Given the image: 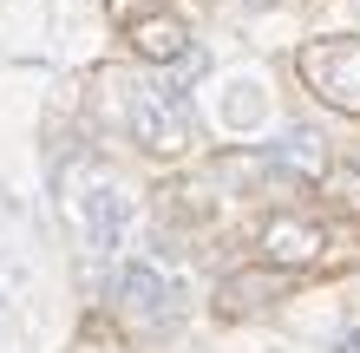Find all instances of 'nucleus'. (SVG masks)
<instances>
[{
	"mask_svg": "<svg viewBox=\"0 0 360 353\" xmlns=\"http://www.w3.org/2000/svg\"><path fill=\"white\" fill-rule=\"evenodd\" d=\"M124 124H131V138L151 157H184L190 151V112L171 105L158 86H131L124 92Z\"/></svg>",
	"mask_w": 360,
	"mask_h": 353,
	"instance_id": "f03ea898",
	"label": "nucleus"
},
{
	"mask_svg": "<svg viewBox=\"0 0 360 353\" xmlns=\"http://www.w3.org/2000/svg\"><path fill=\"white\" fill-rule=\"evenodd\" d=\"M112 301H118V314H124V321H138V327H171V321H177L184 288L164 275L158 262L131 255V262H118V268H112Z\"/></svg>",
	"mask_w": 360,
	"mask_h": 353,
	"instance_id": "f257e3e1",
	"label": "nucleus"
},
{
	"mask_svg": "<svg viewBox=\"0 0 360 353\" xmlns=\"http://www.w3.org/2000/svg\"><path fill=\"white\" fill-rule=\"evenodd\" d=\"M321 248H328V236H321V222H308V216H275L262 229V262L288 268V275L295 268H314Z\"/></svg>",
	"mask_w": 360,
	"mask_h": 353,
	"instance_id": "423d86ee",
	"label": "nucleus"
},
{
	"mask_svg": "<svg viewBox=\"0 0 360 353\" xmlns=\"http://www.w3.org/2000/svg\"><path fill=\"white\" fill-rule=\"evenodd\" d=\"M131 46H138V59H151V66H177L190 53V27L177 13H151V20L131 27Z\"/></svg>",
	"mask_w": 360,
	"mask_h": 353,
	"instance_id": "6e6552de",
	"label": "nucleus"
},
{
	"mask_svg": "<svg viewBox=\"0 0 360 353\" xmlns=\"http://www.w3.org/2000/svg\"><path fill=\"white\" fill-rule=\"evenodd\" d=\"M302 79L328 105L360 112V39H314V46H302Z\"/></svg>",
	"mask_w": 360,
	"mask_h": 353,
	"instance_id": "7ed1b4c3",
	"label": "nucleus"
},
{
	"mask_svg": "<svg viewBox=\"0 0 360 353\" xmlns=\"http://www.w3.org/2000/svg\"><path fill=\"white\" fill-rule=\"evenodd\" d=\"M262 164L275 177H295V183H328L334 177V144L314 131V124H288V131L262 151Z\"/></svg>",
	"mask_w": 360,
	"mask_h": 353,
	"instance_id": "39448f33",
	"label": "nucleus"
},
{
	"mask_svg": "<svg viewBox=\"0 0 360 353\" xmlns=\"http://www.w3.org/2000/svg\"><path fill=\"white\" fill-rule=\"evenodd\" d=\"M288 268H275V262H262V268H243V275H229L223 288H217V307L223 314H262V307H275L288 295Z\"/></svg>",
	"mask_w": 360,
	"mask_h": 353,
	"instance_id": "0eeeda50",
	"label": "nucleus"
},
{
	"mask_svg": "<svg viewBox=\"0 0 360 353\" xmlns=\"http://www.w3.org/2000/svg\"><path fill=\"white\" fill-rule=\"evenodd\" d=\"M334 353H360V327H341V334H334Z\"/></svg>",
	"mask_w": 360,
	"mask_h": 353,
	"instance_id": "1a4fd4ad",
	"label": "nucleus"
},
{
	"mask_svg": "<svg viewBox=\"0 0 360 353\" xmlns=\"http://www.w3.org/2000/svg\"><path fill=\"white\" fill-rule=\"evenodd\" d=\"M131 216H138V197L124 183H98L92 197H79V222H86L92 262H118L124 236H131Z\"/></svg>",
	"mask_w": 360,
	"mask_h": 353,
	"instance_id": "20e7f679",
	"label": "nucleus"
}]
</instances>
